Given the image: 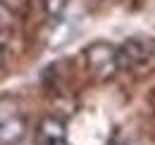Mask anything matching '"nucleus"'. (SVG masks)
<instances>
[{"label": "nucleus", "instance_id": "obj_4", "mask_svg": "<svg viewBox=\"0 0 155 145\" xmlns=\"http://www.w3.org/2000/svg\"><path fill=\"white\" fill-rule=\"evenodd\" d=\"M36 145H69L67 124L60 117H43L36 126Z\"/></svg>", "mask_w": 155, "mask_h": 145}, {"label": "nucleus", "instance_id": "obj_1", "mask_svg": "<svg viewBox=\"0 0 155 145\" xmlns=\"http://www.w3.org/2000/svg\"><path fill=\"white\" fill-rule=\"evenodd\" d=\"M26 136V119L17 98L0 95V143L17 145Z\"/></svg>", "mask_w": 155, "mask_h": 145}, {"label": "nucleus", "instance_id": "obj_3", "mask_svg": "<svg viewBox=\"0 0 155 145\" xmlns=\"http://www.w3.org/2000/svg\"><path fill=\"white\" fill-rule=\"evenodd\" d=\"M148 40L143 38H129L117 48V67L119 69H136L146 62L148 57Z\"/></svg>", "mask_w": 155, "mask_h": 145}, {"label": "nucleus", "instance_id": "obj_2", "mask_svg": "<svg viewBox=\"0 0 155 145\" xmlns=\"http://www.w3.org/2000/svg\"><path fill=\"white\" fill-rule=\"evenodd\" d=\"M84 55H86V64H88L91 74H96L98 79H112L119 72V67H117V48L112 43L96 40L84 50Z\"/></svg>", "mask_w": 155, "mask_h": 145}, {"label": "nucleus", "instance_id": "obj_6", "mask_svg": "<svg viewBox=\"0 0 155 145\" xmlns=\"http://www.w3.org/2000/svg\"><path fill=\"white\" fill-rule=\"evenodd\" d=\"M2 62H5V53H2V48H0V67H2Z\"/></svg>", "mask_w": 155, "mask_h": 145}, {"label": "nucleus", "instance_id": "obj_5", "mask_svg": "<svg viewBox=\"0 0 155 145\" xmlns=\"http://www.w3.org/2000/svg\"><path fill=\"white\" fill-rule=\"evenodd\" d=\"M67 2H69V0H43V10H45L48 17H55V19H58V17L64 14Z\"/></svg>", "mask_w": 155, "mask_h": 145}]
</instances>
